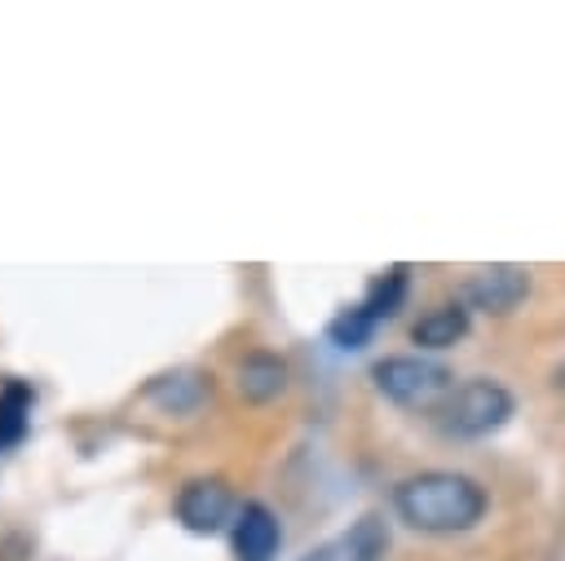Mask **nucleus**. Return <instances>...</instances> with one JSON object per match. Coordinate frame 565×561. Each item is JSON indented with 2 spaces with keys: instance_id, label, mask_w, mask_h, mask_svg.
<instances>
[{
  "instance_id": "3",
  "label": "nucleus",
  "mask_w": 565,
  "mask_h": 561,
  "mask_svg": "<svg viewBox=\"0 0 565 561\" xmlns=\"http://www.w3.org/2000/svg\"><path fill=\"white\" fill-rule=\"evenodd\" d=\"M371 380H375V389L388 402H397L406 411H437L450 398V389H455L450 367H441L433 358H415V353L380 358L371 367Z\"/></svg>"
},
{
  "instance_id": "9",
  "label": "nucleus",
  "mask_w": 565,
  "mask_h": 561,
  "mask_svg": "<svg viewBox=\"0 0 565 561\" xmlns=\"http://www.w3.org/2000/svg\"><path fill=\"white\" fill-rule=\"evenodd\" d=\"M287 389V362L278 353H247L238 367V393L247 402H274Z\"/></svg>"
},
{
  "instance_id": "7",
  "label": "nucleus",
  "mask_w": 565,
  "mask_h": 561,
  "mask_svg": "<svg viewBox=\"0 0 565 561\" xmlns=\"http://www.w3.org/2000/svg\"><path fill=\"white\" fill-rule=\"evenodd\" d=\"M278 539H282L278 517H274L265 504H256V499L243 504V512H238V521H234V557H238V561H274Z\"/></svg>"
},
{
  "instance_id": "1",
  "label": "nucleus",
  "mask_w": 565,
  "mask_h": 561,
  "mask_svg": "<svg viewBox=\"0 0 565 561\" xmlns=\"http://www.w3.org/2000/svg\"><path fill=\"white\" fill-rule=\"evenodd\" d=\"M486 490L481 481H472L468 473H450V468H428L415 473L406 481H397L393 490V508L411 530L424 534H463L486 517Z\"/></svg>"
},
{
  "instance_id": "12",
  "label": "nucleus",
  "mask_w": 565,
  "mask_h": 561,
  "mask_svg": "<svg viewBox=\"0 0 565 561\" xmlns=\"http://www.w3.org/2000/svg\"><path fill=\"white\" fill-rule=\"evenodd\" d=\"M406 287H411V269H406V265H393V269H384V274L371 278V287H366V296H362L358 305H362V309L375 318V327H380L384 318H393V314L402 309Z\"/></svg>"
},
{
  "instance_id": "4",
  "label": "nucleus",
  "mask_w": 565,
  "mask_h": 561,
  "mask_svg": "<svg viewBox=\"0 0 565 561\" xmlns=\"http://www.w3.org/2000/svg\"><path fill=\"white\" fill-rule=\"evenodd\" d=\"M230 508H234V495L221 477H194L177 495V517L194 534H216L230 521Z\"/></svg>"
},
{
  "instance_id": "10",
  "label": "nucleus",
  "mask_w": 565,
  "mask_h": 561,
  "mask_svg": "<svg viewBox=\"0 0 565 561\" xmlns=\"http://www.w3.org/2000/svg\"><path fill=\"white\" fill-rule=\"evenodd\" d=\"M146 398L159 402V406L172 411V415H185V411H194V406L207 398V380H203L199 371H172V375L150 380V384H146Z\"/></svg>"
},
{
  "instance_id": "6",
  "label": "nucleus",
  "mask_w": 565,
  "mask_h": 561,
  "mask_svg": "<svg viewBox=\"0 0 565 561\" xmlns=\"http://www.w3.org/2000/svg\"><path fill=\"white\" fill-rule=\"evenodd\" d=\"M384 548H388V530H384V521H380L375 512H366V517H358L344 534L318 543V548L305 552L300 561H380Z\"/></svg>"
},
{
  "instance_id": "13",
  "label": "nucleus",
  "mask_w": 565,
  "mask_h": 561,
  "mask_svg": "<svg viewBox=\"0 0 565 561\" xmlns=\"http://www.w3.org/2000/svg\"><path fill=\"white\" fill-rule=\"evenodd\" d=\"M327 336H331L340 349H362V345L375 336V318H371L362 305H349V309H340V314L327 322Z\"/></svg>"
},
{
  "instance_id": "8",
  "label": "nucleus",
  "mask_w": 565,
  "mask_h": 561,
  "mask_svg": "<svg viewBox=\"0 0 565 561\" xmlns=\"http://www.w3.org/2000/svg\"><path fill=\"white\" fill-rule=\"evenodd\" d=\"M468 327H472L468 305L450 300V305L428 309V314H424V318L411 327V340H415L419 349H450V345H459V340L468 336Z\"/></svg>"
},
{
  "instance_id": "11",
  "label": "nucleus",
  "mask_w": 565,
  "mask_h": 561,
  "mask_svg": "<svg viewBox=\"0 0 565 561\" xmlns=\"http://www.w3.org/2000/svg\"><path fill=\"white\" fill-rule=\"evenodd\" d=\"M31 402H35V393H31L26 380H9L0 389V451H13L26 437V428H31Z\"/></svg>"
},
{
  "instance_id": "5",
  "label": "nucleus",
  "mask_w": 565,
  "mask_h": 561,
  "mask_svg": "<svg viewBox=\"0 0 565 561\" xmlns=\"http://www.w3.org/2000/svg\"><path fill=\"white\" fill-rule=\"evenodd\" d=\"M530 296V274L521 265H486L463 283V300L486 314H508Z\"/></svg>"
},
{
  "instance_id": "2",
  "label": "nucleus",
  "mask_w": 565,
  "mask_h": 561,
  "mask_svg": "<svg viewBox=\"0 0 565 561\" xmlns=\"http://www.w3.org/2000/svg\"><path fill=\"white\" fill-rule=\"evenodd\" d=\"M512 411H516V398L499 380L477 375V380H463L450 389V398L437 406V428L446 437H486V433L503 428Z\"/></svg>"
}]
</instances>
